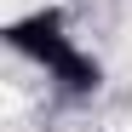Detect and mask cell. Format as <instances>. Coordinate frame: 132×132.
<instances>
[{
    "mask_svg": "<svg viewBox=\"0 0 132 132\" xmlns=\"http://www.w3.org/2000/svg\"><path fill=\"white\" fill-rule=\"evenodd\" d=\"M6 40H12L17 52H29V57L40 63V69H57V63L75 52V40L63 35V17H57V12H35V17H17V23L6 29Z\"/></svg>",
    "mask_w": 132,
    "mask_h": 132,
    "instance_id": "1",
    "label": "cell"
}]
</instances>
